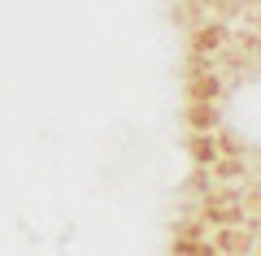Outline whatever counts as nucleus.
<instances>
[{"label":"nucleus","mask_w":261,"mask_h":256,"mask_svg":"<svg viewBox=\"0 0 261 256\" xmlns=\"http://www.w3.org/2000/svg\"><path fill=\"white\" fill-rule=\"evenodd\" d=\"M257 61H261V39H257Z\"/></svg>","instance_id":"obj_1"}]
</instances>
